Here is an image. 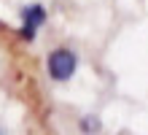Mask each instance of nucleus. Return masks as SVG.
Segmentation results:
<instances>
[{"label":"nucleus","mask_w":148,"mask_h":135,"mask_svg":"<svg viewBox=\"0 0 148 135\" xmlns=\"http://www.w3.org/2000/svg\"><path fill=\"white\" fill-rule=\"evenodd\" d=\"M43 19H46V14H43L40 6L24 8V27H22V35H24V38H32V35H35V27H38Z\"/></svg>","instance_id":"2"},{"label":"nucleus","mask_w":148,"mask_h":135,"mask_svg":"<svg viewBox=\"0 0 148 135\" xmlns=\"http://www.w3.org/2000/svg\"><path fill=\"white\" fill-rule=\"evenodd\" d=\"M0 135H3V132H0Z\"/></svg>","instance_id":"3"},{"label":"nucleus","mask_w":148,"mask_h":135,"mask_svg":"<svg viewBox=\"0 0 148 135\" xmlns=\"http://www.w3.org/2000/svg\"><path fill=\"white\" fill-rule=\"evenodd\" d=\"M49 70H51V76H54L57 81H65V78H70L75 73V54L70 49H57V51H51V57H49Z\"/></svg>","instance_id":"1"}]
</instances>
